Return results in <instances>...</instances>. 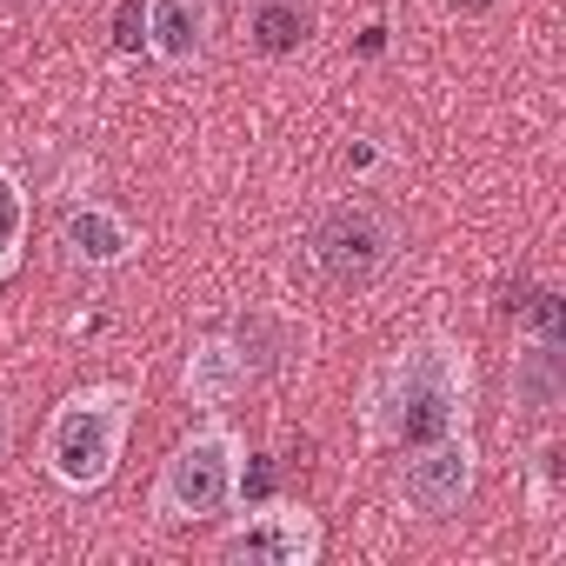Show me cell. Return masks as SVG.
<instances>
[{
	"mask_svg": "<svg viewBox=\"0 0 566 566\" xmlns=\"http://www.w3.org/2000/svg\"><path fill=\"white\" fill-rule=\"evenodd\" d=\"M473 400H480L473 347L447 327H427L360 374V387H354L360 447L407 453V447H427L440 433H473Z\"/></svg>",
	"mask_w": 566,
	"mask_h": 566,
	"instance_id": "1",
	"label": "cell"
},
{
	"mask_svg": "<svg viewBox=\"0 0 566 566\" xmlns=\"http://www.w3.org/2000/svg\"><path fill=\"white\" fill-rule=\"evenodd\" d=\"M134 413H140V387H134V380L74 387V394L48 413V433H41V467H48V480L67 486V493H101V486L120 473Z\"/></svg>",
	"mask_w": 566,
	"mask_h": 566,
	"instance_id": "2",
	"label": "cell"
},
{
	"mask_svg": "<svg viewBox=\"0 0 566 566\" xmlns=\"http://www.w3.org/2000/svg\"><path fill=\"white\" fill-rule=\"evenodd\" d=\"M240 493H247V433L227 413H207L160 460L154 493H147V513L160 526H207V520L233 513Z\"/></svg>",
	"mask_w": 566,
	"mask_h": 566,
	"instance_id": "3",
	"label": "cell"
},
{
	"mask_svg": "<svg viewBox=\"0 0 566 566\" xmlns=\"http://www.w3.org/2000/svg\"><path fill=\"white\" fill-rule=\"evenodd\" d=\"M394 260H400V227H394L374 200H334V207L314 220V266L334 280L340 294L380 287Z\"/></svg>",
	"mask_w": 566,
	"mask_h": 566,
	"instance_id": "4",
	"label": "cell"
},
{
	"mask_svg": "<svg viewBox=\"0 0 566 566\" xmlns=\"http://www.w3.org/2000/svg\"><path fill=\"white\" fill-rule=\"evenodd\" d=\"M321 553H327L321 513H307L301 500L247 506V513L213 539V559H227V566H314Z\"/></svg>",
	"mask_w": 566,
	"mask_h": 566,
	"instance_id": "5",
	"label": "cell"
},
{
	"mask_svg": "<svg viewBox=\"0 0 566 566\" xmlns=\"http://www.w3.org/2000/svg\"><path fill=\"white\" fill-rule=\"evenodd\" d=\"M473 480H480L473 433H440L427 447H407V460L394 473V493H400V506L413 520H453L473 500Z\"/></svg>",
	"mask_w": 566,
	"mask_h": 566,
	"instance_id": "6",
	"label": "cell"
},
{
	"mask_svg": "<svg viewBox=\"0 0 566 566\" xmlns=\"http://www.w3.org/2000/svg\"><path fill=\"white\" fill-rule=\"evenodd\" d=\"M253 380H260V374H253V360H247L240 334H207V340H193V354H187V367H180L187 400H193V407H207V413H227Z\"/></svg>",
	"mask_w": 566,
	"mask_h": 566,
	"instance_id": "7",
	"label": "cell"
},
{
	"mask_svg": "<svg viewBox=\"0 0 566 566\" xmlns=\"http://www.w3.org/2000/svg\"><path fill=\"white\" fill-rule=\"evenodd\" d=\"M61 247H67V260H81V266H120V260H134L140 233H134V220H127L120 207L81 200V207H67V220H61Z\"/></svg>",
	"mask_w": 566,
	"mask_h": 566,
	"instance_id": "8",
	"label": "cell"
},
{
	"mask_svg": "<svg viewBox=\"0 0 566 566\" xmlns=\"http://www.w3.org/2000/svg\"><path fill=\"white\" fill-rule=\"evenodd\" d=\"M140 8H147L140 48L160 67H193L207 54V34H213V8H207V0H140Z\"/></svg>",
	"mask_w": 566,
	"mask_h": 566,
	"instance_id": "9",
	"label": "cell"
},
{
	"mask_svg": "<svg viewBox=\"0 0 566 566\" xmlns=\"http://www.w3.org/2000/svg\"><path fill=\"white\" fill-rule=\"evenodd\" d=\"M566 400V360H559V340H539L526 334L520 354H513V407L526 420H553Z\"/></svg>",
	"mask_w": 566,
	"mask_h": 566,
	"instance_id": "10",
	"label": "cell"
},
{
	"mask_svg": "<svg viewBox=\"0 0 566 566\" xmlns=\"http://www.w3.org/2000/svg\"><path fill=\"white\" fill-rule=\"evenodd\" d=\"M28 187H21V174L14 167H0V287L21 273V260H28Z\"/></svg>",
	"mask_w": 566,
	"mask_h": 566,
	"instance_id": "11",
	"label": "cell"
},
{
	"mask_svg": "<svg viewBox=\"0 0 566 566\" xmlns=\"http://www.w3.org/2000/svg\"><path fill=\"white\" fill-rule=\"evenodd\" d=\"M253 34H260L266 54H287L307 34V8H301V0H266V8L253 14Z\"/></svg>",
	"mask_w": 566,
	"mask_h": 566,
	"instance_id": "12",
	"label": "cell"
},
{
	"mask_svg": "<svg viewBox=\"0 0 566 566\" xmlns=\"http://www.w3.org/2000/svg\"><path fill=\"white\" fill-rule=\"evenodd\" d=\"M559 467H566V460H559V440L546 433V440L533 447V460H526V500H533L539 520L559 513Z\"/></svg>",
	"mask_w": 566,
	"mask_h": 566,
	"instance_id": "13",
	"label": "cell"
},
{
	"mask_svg": "<svg viewBox=\"0 0 566 566\" xmlns=\"http://www.w3.org/2000/svg\"><path fill=\"white\" fill-rule=\"evenodd\" d=\"M140 34H147V8L127 0V8H120V48H140Z\"/></svg>",
	"mask_w": 566,
	"mask_h": 566,
	"instance_id": "14",
	"label": "cell"
},
{
	"mask_svg": "<svg viewBox=\"0 0 566 566\" xmlns=\"http://www.w3.org/2000/svg\"><path fill=\"white\" fill-rule=\"evenodd\" d=\"M8 433H14V420H8V407H0V453H8Z\"/></svg>",
	"mask_w": 566,
	"mask_h": 566,
	"instance_id": "15",
	"label": "cell"
}]
</instances>
